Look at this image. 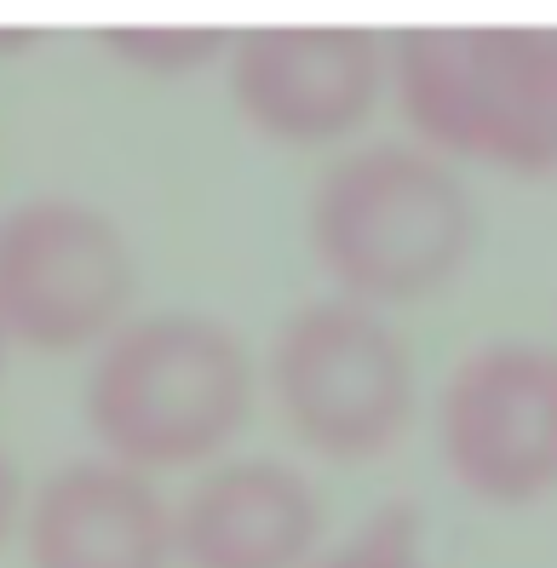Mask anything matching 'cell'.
<instances>
[{"label": "cell", "mask_w": 557, "mask_h": 568, "mask_svg": "<svg viewBox=\"0 0 557 568\" xmlns=\"http://www.w3.org/2000/svg\"><path fill=\"white\" fill-rule=\"evenodd\" d=\"M253 396L259 367L231 322L155 311L92 351L81 414L104 459L161 477L219 465L242 437Z\"/></svg>", "instance_id": "cell-1"}, {"label": "cell", "mask_w": 557, "mask_h": 568, "mask_svg": "<svg viewBox=\"0 0 557 568\" xmlns=\"http://www.w3.org/2000/svg\"><path fill=\"white\" fill-rule=\"evenodd\" d=\"M305 242L334 298L368 311L425 305L466 271L477 207L460 166L419 144H356L311 184Z\"/></svg>", "instance_id": "cell-2"}, {"label": "cell", "mask_w": 557, "mask_h": 568, "mask_svg": "<svg viewBox=\"0 0 557 568\" xmlns=\"http://www.w3.org/2000/svg\"><path fill=\"white\" fill-rule=\"evenodd\" d=\"M391 98L414 144L512 179H557V29L391 36Z\"/></svg>", "instance_id": "cell-3"}, {"label": "cell", "mask_w": 557, "mask_h": 568, "mask_svg": "<svg viewBox=\"0 0 557 568\" xmlns=\"http://www.w3.org/2000/svg\"><path fill=\"white\" fill-rule=\"evenodd\" d=\"M265 385L293 437L340 465L391 454L419 403L403 333L351 298H311L276 327Z\"/></svg>", "instance_id": "cell-4"}, {"label": "cell", "mask_w": 557, "mask_h": 568, "mask_svg": "<svg viewBox=\"0 0 557 568\" xmlns=\"http://www.w3.org/2000/svg\"><path fill=\"white\" fill-rule=\"evenodd\" d=\"M139 264L110 213L36 195L0 219V333L41 356H81L133 322Z\"/></svg>", "instance_id": "cell-5"}, {"label": "cell", "mask_w": 557, "mask_h": 568, "mask_svg": "<svg viewBox=\"0 0 557 568\" xmlns=\"http://www.w3.org/2000/svg\"><path fill=\"white\" fill-rule=\"evenodd\" d=\"M437 448L448 477L488 506H529L557 488V374L551 351L495 339L443 385Z\"/></svg>", "instance_id": "cell-6"}, {"label": "cell", "mask_w": 557, "mask_h": 568, "mask_svg": "<svg viewBox=\"0 0 557 568\" xmlns=\"http://www.w3.org/2000/svg\"><path fill=\"white\" fill-rule=\"evenodd\" d=\"M224 81L242 121L271 144H340L391 92V41L368 29H253L224 52Z\"/></svg>", "instance_id": "cell-7"}, {"label": "cell", "mask_w": 557, "mask_h": 568, "mask_svg": "<svg viewBox=\"0 0 557 568\" xmlns=\"http://www.w3.org/2000/svg\"><path fill=\"white\" fill-rule=\"evenodd\" d=\"M327 506L287 459H219L173 506L179 568H305L322 551Z\"/></svg>", "instance_id": "cell-8"}, {"label": "cell", "mask_w": 557, "mask_h": 568, "mask_svg": "<svg viewBox=\"0 0 557 568\" xmlns=\"http://www.w3.org/2000/svg\"><path fill=\"white\" fill-rule=\"evenodd\" d=\"M18 540L29 568H173V506L155 477L92 454L29 488Z\"/></svg>", "instance_id": "cell-9"}, {"label": "cell", "mask_w": 557, "mask_h": 568, "mask_svg": "<svg viewBox=\"0 0 557 568\" xmlns=\"http://www.w3.org/2000/svg\"><path fill=\"white\" fill-rule=\"evenodd\" d=\"M126 70L144 75H195L231 52V36H213V29H115L104 41Z\"/></svg>", "instance_id": "cell-10"}, {"label": "cell", "mask_w": 557, "mask_h": 568, "mask_svg": "<svg viewBox=\"0 0 557 568\" xmlns=\"http://www.w3.org/2000/svg\"><path fill=\"white\" fill-rule=\"evenodd\" d=\"M305 568H432V562H425L414 511H379L363 534H351L334 551H316Z\"/></svg>", "instance_id": "cell-11"}, {"label": "cell", "mask_w": 557, "mask_h": 568, "mask_svg": "<svg viewBox=\"0 0 557 568\" xmlns=\"http://www.w3.org/2000/svg\"><path fill=\"white\" fill-rule=\"evenodd\" d=\"M23 499H29V488H23V471H18V459L0 448V546L7 540H18V523H23Z\"/></svg>", "instance_id": "cell-12"}, {"label": "cell", "mask_w": 557, "mask_h": 568, "mask_svg": "<svg viewBox=\"0 0 557 568\" xmlns=\"http://www.w3.org/2000/svg\"><path fill=\"white\" fill-rule=\"evenodd\" d=\"M7 356H12V345H7V333H0V374H7Z\"/></svg>", "instance_id": "cell-13"}, {"label": "cell", "mask_w": 557, "mask_h": 568, "mask_svg": "<svg viewBox=\"0 0 557 568\" xmlns=\"http://www.w3.org/2000/svg\"><path fill=\"white\" fill-rule=\"evenodd\" d=\"M551 374H557V351H551Z\"/></svg>", "instance_id": "cell-14"}]
</instances>
